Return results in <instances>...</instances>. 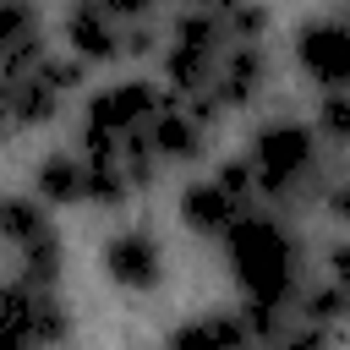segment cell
Segmentation results:
<instances>
[{
  "label": "cell",
  "instance_id": "obj_14",
  "mask_svg": "<svg viewBox=\"0 0 350 350\" xmlns=\"http://www.w3.org/2000/svg\"><path fill=\"white\" fill-rule=\"evenodd\" d=\"M164 350H252V334H246L241 312H208V317L175 328Z\"/></svg>",
  "mask_w": 350,
  "mask_h": 350
},
{
  "label": "cell",
  "instance_id": "obj_12",
  "mask_svg": "<svg viewBox=\"0 0 350 350\" xmlns=\"http://www.w3.org/2000/svg\"><path fill=\"white\" fill-rule=\"evenodd\" d=\"M0 109H5L11 126H44V120H55L60 93L44 82V71H27V77L0 82Z\"/></svg>",
  "mask_w": 350,
  "mask_h": 350
},
{
  "label": "cell",
  "instance_id": "obj_7",
  "mask_svg": "<svg viewBox=\"0 0 350 350\" xmlns=\"http://www.w3.org/2000/svg\"><path fill=\"white\" fill-rule=\"evenodd\" d=\"M262 82H268V49L262 44H230L219 71H213V82H208V98L219 109H241V104L257 98Z\"/></svg>",
  "mask_w": 350,
  "mask_h": 350
},
{
  "label": "cell",
  "instance_id": "obj_21",
  "mask_svg": "<svg viewBox=\"0 0 350 350\" xmlns=\"http://www.w3.org/2000/svg\"><path fill=\"white\" fill-rule=\"evenodd\" d=\"M213 180H219V186H224V191H230L241 208L257 197V175H252V164H246V159H224V164L213 170Z\"/></svg>",
  "mask_w": 350,
  "mask_h": 350
},
{
  "label": "cell",
  "instance_id": "obj_1",
  "mask_svg": "<svg viewBox=\"0 0 350 350\" xmlns=\"http://www.w3.org/2000/svg\"><path fill=\"white\" fill-rule=\"evenodd\" d=\"M224 252H230V273H235L246 301L279 306V312L295 301V290H301V246H295L284 219L241 213L235 230L224 235Z\"/></svg>",
  "mask_w": 350,
  "mask_h": 350
},
{
  "label": "cell",
  "instance_id": "obj_3",
  "mask_svg": "<svg viewBox=\"0 0 350 350\" xmlns=\"http://www.w3.org/2000/svg\"><path fill=\"white\" fill-rule=\"evenodd\" d=\"M71 334V312L49 284H0V350H55Z\"/></svg>",
  "mask_w": 350,
  "mask_h": 350
},
{
  "label": "cell",
  "instance_id": "obj_6",
  "mask_svg": "<svg viewBox=\"0 0 350 350\" xmlns=\"http://www.w3.org/2000/svg\"><path fill=\"white\" fill-rule=\"evenodd\" d=\"M295 60L312 82H323L328 93L350 88V22L328 16V22H306L295 33Z\"/></svg>",
  "mask_w": 350,
  "mask_h": 350
},
{
  "label": "cell",
  "instance_id": "obj_25",
  "mask_svg": "<svg viewBox=\"0 0 350 350\" xmlns=\"http://www.w3.org/2000/svg\"><path fill=\"white\" fill-rule=\"evenodd\" d=\"M279 350H328V334L323 328H301V334H284Z\"/></svg>",
  "mask_w": 350,
  "mask_h": 350
},
{
  "label": "cell",
  "instance_id": "obj_16",
  "mask_svg": "<svg viewBox=\"0 0 350 350\" xmlns=\"http://www.w3.org/2000/svg\"><path fill=\"white\" fill-rule=\"evenodd\" d=\"M82 164H88V202H98V208H120V202L131 197V180H126L120 159H82Z\"/></svg>",
  "mask_w": 350,
  "mask_h": 350
},
{
  "label": "cell",
  "instance_id": "obj_9",
  "mask_svg": "<svg viewBox=\"0 0 350 350\" xmlns=\"http://www.w3.org/2000/svg\"><path fill=\"white\" fill-rule=\"evenodd\" d=\"M148 142H153V153H159L164 164H191V159L202 153V142H208V126H202L180 98H170V104L148 120Z\"/></svg>",
  "mask_w": 350,
  "mask_h": 350
},
{
  "label": "cell",
  "instance_id": "obj_17",
  "mask_svg": "<svg viewBox=\"0 0 350 350\" xmlns=\"http://www.w3.org/2000/svg\"><path fill=\"white\" fill-rule=\"evenodd\" d=\"M312 131H317L323 142H334V148H350V88L323 93V104H317V115H312Z\"/></svg>",
  "mask_w": 350,
  "mask_h": 350
},
{
  "label": "cell",
  "instance_id": "obj_22",
  "mask_svg": "<svg viewBox=\"0 0 350 350\" xmlns=\"http://www.w3.org/2000/svg\"><path fill=\"white\" fill-rule=\"evenodd\" d=\"M98 5H104V16L120 22V27H137V22H148V11H153V0H98Z\"/></svg>",
  "mask_w": 350,
  "mask_h": 350
},
{
  "label": "cell",
  "instance_id": "obj_27",
  "mask_svg": "<svg viewBox=\"0 0 350 350\" xmlns=\"http://www.w3.org/2000/svg\"><path fill=\"white\" fill-rule=\"evenodd\" d=\"M5 137H11V120H5V109H0V142H5Z\"/></svg>",
  "mask_w": 350,
  "mask_h": 350
},
{
  "label": "cell",
  "instance_id": "obj_8",
  "mask_svg": "<svg viewBox=\"0 0 350 350\" xmlns=\"http://www.w3.org/2000/svg\"><path fill=\"white\" fill-rule=\"evenodd\" d=\"M246 208L208 175V180H191L186 191H180V224L191 230V235H208V241H219V235H230L235 230V219H241Z\"/></svg>",
  "mask_w": 350,
  "mask_h": 350
},
{
  "label": "cell",
  "instance_id": "obj_15",
  "mask_svg": "<svg viewBox=\"0 0 350 350\" xmlns=\"http://www.w3.org/2000/svg\"><path fill=\"white\" fill-rule=\"evenodd\" d=\"M301 317H306V328H339V323H350V284H334V279H323V284H312L306 295H301Z\"/></svg>",
  "mask_w": 350,
  "mask_h": 350
},
{
  "label": "cell",
  "instance_id": "obj_5",
  "mask_svg": "<svg viewBox=\"0 0 350 350\" xmlns=\"http://www.w3.org/2000/svg\"><path fill=\"white\" fill-rule=\"evenodd\" d=\"M104 273H109L120 290H131V295L159 290V279H164V246H159V235L142 230V224L115 230V235L104 241Z\"/></svg>",
  "mask_w": 350,
  "mask_h": 350
},
{
  "label": "cell",
  "instance_id": "obj_11",
  "mask_svg": "<svg viewBox=\"0 0 350 350\" xmlns=\"http://www.w3.org/2000/svg\"><path fill=\"white\" fill-rule=\"evenodd\" d=\"M33 197L44 208H71V202H88V164L71 159V153H49L33 164Z\"/></svg>",
  "mask_w": 350,
  "mask_h": 350
},
{
  "label": "cell",
  "instance_id": "obj_24",
  "mask_svg": "<svg viewBox=\"0 0 350 350\" xmlns=\"http://www.w3.org/2000/svg\"><path fill=\"white\" fill-rule=\"evenodd\" d=\"M323 268H328L334 284H350V241H334V246L323 252Z\"/></svg>",
  "mask_w": 350,
  "mask_h": 350
},
{
  "label": "cell",
  "instance_id": "obj_4",
  "mask_svg": "<svg viewBox=\"0 0 350 350\" xmlns=\"http://www.w3.org/2000/svg\"><path fill=\"white\" fill-rule=\"evenodd\" d=\"M224 49H230L224 22H219L213 11H186V16L175 22V33H170V49H164L170 93H175L180 104H186V98H197V93L213 82V71H219Z\"/></svg>",
  "mask_w": 350,
  "mask_h": 350
},
{
  "label": "cell",
  "instance_id": "obj_28",
  "mask_svg": "<svg viewBox=\"0 0 350 350\" xmlns=\"http://www.w3.org/2000/svg\"><path fill=\"white\" fill-rule=\"evenodd\" d=\"M345 22H350V5H345Z\"/></svg>",
  "mask_w": 350,
  "mask_h": 350
},
{
  "label": "cell",
  "instance_id": "obj_19",
  "mask_svg": "<svg viewBox=\"0 0 350 350\" xmlns=\"http://www.w3.org/2000/svg\"><path fill=\"white\" fill-rule=\"evenodd\" d=\"M224 22V33H230V44H262V33H268V5L262 0H241L230 16H219Z\"/></svg>",
  "mask_w": 350,
  "mask_h": 350
},
{
  "label": "cell",
  "instance_id": "obj_10",
  "mask_svg": "<svg viewBox=\"0 0 350 350\" xmlns=\"http://www.w3.org/2000/svg\"><path fill=\"white\" fill-rule=\"evenodd\" d=\"M66 44H71V55H77V60L104 66V60H115V55H120V22H109L98 0H77V5H71V16H66Z\"/></svg>",
  "mask_w": 350,
  "mask_h": 350
},
{
  "label": "cell",
  "instance_id": "obj_20",
  "mask_svg": "<svg viewBox=\"0 0 350 350\" xmlns=\"http://www.w3.org/2000/svg\"><path fill=\"white\" fill-rule=\"evenodd\" d=\"M38 71H44V82H49V88L66 98V93H77V88H82V77H88V60H77V55H49Z\"/></svg>",
  "mask_w": 350,
  "mask_h": 350
},
{
  "label": "cell",
  "instance_id": "obj_18",
  "mask_svg": "<svg viewBox=\"0 0 350 350\" xmlns=\"http://www.w3.org/2000/svg\"><path fill=\"white\" fill-rule=\"evenodd\" d=\"M38 38V5L33 0H0V55Z\"/></svg>",
  "mask_w": 350,
  "mask_h": 350
},
{
  "label": "cell",
  "instance_id": "obj_23",
  "mask_svg": "<svg viewBox=\"0 0 350 350\" xmlns=\"http://www.w3.org/2000/svg\"><path fill=\"white\" fill-rule=\"evenodd\" d=\"M153 27L148 22H137V27H120V55H153Z\"/></svg>",
  "mask_w": 350,
  "mask_h": 350
},
{
  "label": "cell",
  "instance_id": "obj_26",
  "mask_svg": "<svg viewBox=\"0 0 350 350\" xmlns=\"http://www.w3.org/2000/svg\"><path fill=\"white\" fill-rule=\"evenodd\" d=\"M328 213H334V219H345V224H350V180H339V186H334V191H328Z\"/></svg>",
  "mask_w": 350,
  "mask_h": 350
},
{
  "label": "cell",
  "instance_id": "obj_2",
  "mask_svg": "<svg viewBox=\"0 0 350 350\" xmlns=\"http://www.w3.org/2000/svg\"><path fill=\"white\" fill-rule=\"evenodd\" d=\"M246 164H252L262 197L290 202V197L312 180V170H317V131H312L306 120H268V126L252 137Z\"/></svg>",
  "mask_w": 350,
  "mask_h": 350
},
{
  "label": "cell",
  "instance_id": "obj_13",
  "mask_svg": "<svg viewBox=\"0 0 350 350\" xmlns=\"http://www.w3.org/2000/svg\"><path fill=\"white\" fill-rule=\"evenodd\" d=\"M0 241L22 257V252L49 246L60 235H55V224H49V213H44L38 197H0Z\"/></svg>",
  "mask_w": 350,
  "mask_h": 350
}]
</instances>
